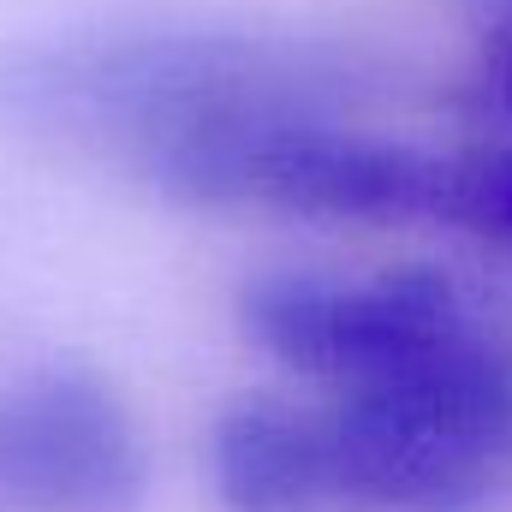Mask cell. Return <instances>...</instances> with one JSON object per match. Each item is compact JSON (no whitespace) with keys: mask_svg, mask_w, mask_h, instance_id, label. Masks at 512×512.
I'll list each match as a JSON object with an SVG mask.
<instances>
[{"mask_svg":"<svg viewBox=\"0 0 512 512\" xmlns=\"http://www.w3.org/2000/svg\"><path fill=\"white\" fill-rule=\"evenodd\" d=\"M143 435L102 376L54 364L0 393V501L12 512H137Z\"/></svg>","mask_w":512,"mask_h":512,"instance_id":"5","label":"cell"},{"mask_svg":"<svg viewBox=\"0 0 512 512\" xmlns=\"http://www.w3.org/2000/svg\"><path fill=\"white\" fill-rule=\"evenodd\" d=\"M155 191L197 209H280L310 221H435L441 155L346 131L328 108H292L209 137Z\"/></svg>","mask_w":512,"mask_h":512,"instance_id":"3","label":"cell"},{"mask_svg":"<svg viewBox=\"0 0 512 512\" xmlns=\"http://www.w3.org/2000/svg\"><path fill=\"white\" fill-rule=\"evenodd\" d=\"M209 471L227 512H334L322 477L316 411L245 399L209 435Z\"/></svg>","mask_w":512,"mask_h":512,"instance_id":"6","label":"cell"},{"mask_svg":"<svg viewBox=\"0 0 512 512\" xmlns=\"http://www.w3.org/2000/svg\"><path fill=\"white\" fill-rule=\"evenodd\" d=\"M465 102L483 108V114L512 120V18L501 30H489V42H483V54H477V72H471V84H465Z\"/></svg>","mask_w":512,"mask_h":512,"instance_id":"8","label":"cell"},{"mask_svg":"<svg viewBox=\"0 0 512 512\" xmlns=\"http://www.w3.org/2000/svg\"><path fill=\"white\" fill-rule=\"evenodd\" d=\"M334 60L233 30H72L0 54V126L161 185L209 137L328 108Z\"/></svg>","mask_w":512,"mask_h":512,"instance_id":"1","label":"cell"},{"mask_svg":"<svg viewBox=\"0 0 512 512\" xmlns=\"http://www.w3.org/2000/svg\"><path fill=\"white\" fill-rule=\"evenodd\" d=\"M334 512H495L512 495V346L477 322L316 411Z\"/></svg>","mask_w":512,"mask_h":512,"instance_id":"2","label":"cell"},{"mask_svg":"<svg viewBox=\"0 0 512 512\" xmlns=\"http://www.w3.org/2000/svg\"><path fill=\"white\" fill-rule=\"evenodd\" d=\"M435 221L512 251V143L471 149V155H441Z\"/></svg>","mask_w":512,"mask_h":512,"instance_id":"7","label":"cell"},{"mask_svg":"<svg viewBox=\"0 0 512 512\" xmlns=\"http://www.w3.org/2000/svg\"><path fill=\"white\" fill-rule=\"evenodd\" d=\"M483 316L435 268H393L370 280L262 274L239 292V328L280 370L328 393H352L453 346Z\"/></svg>","mask_w":512,"mask_h":512,"instance_id":"4","label":"cell"}]
</instances>
